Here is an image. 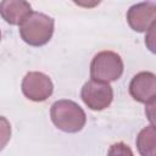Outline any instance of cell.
I'll return each mask as SVG.
<instances>
[{"label":"cell","instance_id":"6da1fadb","mask_svg":"<svg viewBox=\"0 0 156 156\" xmlns=\"http://www.w3.org/2000/svg\"><path fill=\"white\" fill-rule=\"evenodd\" d=\"M50 117L56 128L65 133H78L87 123L84 110L74 101L61 99L50 108Z\"/></svg>","mask_w":156,"mask_h":156},{"label":"cell","instance_id":"7a4b0ae2","mask_svg":"<svg viewBox=\"0 0 156 156\" xmlns=\"http://www.w3.org/2000/svg\"><path fill=\"white\" fill-rule=\"evenodd\" d=\"M55 21L52 17L32 11L20 24V35L24 43L30 46H43L54 34Z\"/></svg>","mask_w":156,"mask_h":156},{"label":"cell","instance_id":"3957f363","mask_svg":"<svg viewBox=\"0 0 156 156\" xmlns=\"http://www.w3.org/2000/svg\"><path fill=\"white\" fill-rule=\"evenodd\" d=\"M124 69L121 56L110 50L98 52L90 63V78L101 83L115 82L121 78Z\"/></svg>","mask_w":156,"mask_h":156},{"label":"cell","instance_id":"277c9868","mask_svg":"<svg viewBox=\"0 0 156 156\" xmlns=\"http://www.w3.org/2000/svg\"><path fill=\"white\" fill-rule=\"evenodd\" d=\"M80 98L90 110L101 111L111 105L113 100V89L108 83L90 79L84 83L80 91Z\"/></svg>","mask_w":156,"mask_h":156},{"label":"cell","instance_id":"5b68a950","mask_svg":"<svg viewBox=\"0 0 156 156\" xmlns=\"http://www.w3.org/2000/svg\"><path fill=\"white\" fill-rule=\"evenodd\" d=\"M21 89L23 95L35 102H41L49 99L54 91V84L49 76L43 72H28L22 79Z\"/></svg>","mask_w":156,"mask_h":156},{"label":"cell","instance_id":"8992f818","mask_svg":"<svg viewBox=\"0 0 156 156\" xmlns=\"http://www.w3.org/2000/svg\"><path fill=\"white\" fill-rule=\"evenodd\" d=\"M127 22L135 32H147L156 24V4L152 1H144L130 6L127 11Z\"/></svg>","mask_w":156,"mask_h":156},{"label":"cell","instance_id":"52a82bcc","mask_svg":"<svg viewBox=\"0 0 156 156\" xmlns=\"http://www.w3.org/2000/svg\"><path fill=\"white\" fill-rule=\"evenodd\" d=\"M130 96L139 102L145 105L155 102L156 98V76L152 72H139L129 83Z\"/></svg>","mask_w":156,"mask_h":156},{"label":"cell","instance_id":"ba28073f","mask_svg":"<svg viewBox=\"0 0 156 156\" xmlns=\"http://www.w3.org/2000/svg\"><path fill=\"white\" fill-rule=\"evenodd\" d=\"M30 12V4L23 0H5L0 2V16L12 26H20Z\"/></svg>","mask_w":156,"mask_h":156},{"label":"cell","instance_id":"9c48e42d","mask_svg":"<svg viewBox=\"0 0 156 156\" xmlns=\"http://www.w3.org/2000/svg\"><path fill=\"white\" fill-rule=\"evenodd\" d=\"M136 149L140 156H156V129L154 124L143 128L136 136Z\"/></svg>","mask_w":156,"mask_h":156},{"label":"cell","instance_id":"30bf717a","mask_svg":"<svg viewBox=\"0 0 156 156\" xmlns=\"http://www.w3.org/2000/svg\"><path fill=\"white\" fill-rule=\"evenodd\" d=\"M11 139V124L9 119L0 116V151L7 145Z\"/></svg>","mask_w":156,"mask_h":156},{"label":"cell","instance_id":"8fae6325","mask_svg":"<svg viewBox=\"0 0 156 156\" xmlns=\"http://www.w3.org/2000/svg\"><path fill=\"white\" fill-rule=\"evenodd\" d=\"M107 156H134V154L127 144H124L123 141H118L110 146Z\"/></svg>","mask_w":156,"mask_h":156},{"label":"cell","instance_id":"7c38bea8","mask_svg":"<svg viewBox=\"0 0 156 156\" xmlns=\"http://www.w3.org/2000/svg\"><path fill=\"white\" fill-rule=\"evenodd\" d=\"M155 28H156V24H154L147 30V34H146V38H145V44L151 50V52H155Z\"/></svg>","mask_w":156,"mask_h":156},{"label":"cell","instance_id":"4fadbf2b","mask_svg":"<svg viewBox=\"0 0 156 156\" xmlns=\"http://www.w3.org/2000/svg\"><path fill=\"white\" fill-rule=\"evenodd\" d=\"M154 110H155V102H150V104L146 105L145 112H146V115H147V117H149L151 124L155 126V122H154Z\"/></svg>","mask_w":156,"mask_h":156},{"label":"cell","instance_id":"5bb4252c","mask_svg":"<svg viewBox=\"0 0 156 156\" xmlns=\"http://www.w3.org/2000/svg\"><path fill=\"white\" fill-rule=\"evenodd\" d=\"M0 40H1V32H0Z\"/></svg>","mask_w":156,"mask_h":156}]
</instances>
